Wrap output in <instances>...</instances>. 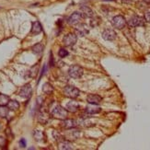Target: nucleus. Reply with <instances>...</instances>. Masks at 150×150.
Wrapping results in <instances>:
<instances>
[{"instance_id": "nucleus-1", "label": "nucleus", "mask_w": 150, "mask_h": 150, "mask_svg": "<svg viewBox=\"0 0 150 150\" xmlns=\"http://www.w3.org/2000/svg\"><path fill=\"white\" fill-rule=\"evenodd\" d=\"M52 115L54 118L59 119V120H64L67 117V110L66 109H64L62 106H55L53 110H52Z\"/></svg>"}, {"instance_id": "nucleus-2", "label": "nucleus", "mask_w": 150, "mask_h": 150, "mask_svg": "<svg viewBox=\"0 0 150 150\" xmlns=\"http://www.w3.org/2000/svg\"><path fill=\"white\" fill-rule=\"evenodd\" d=\"M112 24L115 29L122 30L125 27L126 21H125V17H122V15H118V16H115L112 19Z\"/></svg>"}, {"instance_id": "nucleus-3", "label": "nucleus", "mask_w": 150, "mask_h": 150, "mask_svg": "<svg viewBox=\"0 0 150 150\" xmlns=\"http://www.w3.org/2000/svg\"><path fill=\"white\" fill-rule=\"evenodd\" d=\"M83 68L79 66H72L68 69V74L73 78H79L83 76Z\"/></svg>"}, {"instance_id": "nucleus-4", "label": "nucleus", "mask_w": 150, "mask_h": 150, "mask_svg": "<svg viewBox=\"0 0 150 150\" xmlns=\"http://www.w3.org/2000/svg\"><path fill=\"white\" fill-rule=\"evenodd\" d=\"M64 93L70 99H76L79 95V90L73 86H67L64 88Z\"/></svg>"}, {"instance_id": "nucleus-5", "label": "nucleus", "mask_w": 150, "mask_h": 150, "mask_svg": "<svg viewBox=\"0 0 150 150\" xmlns=\"http://www.w3.org/2000/svg\"><path fill=\"white\" fill-rule=\"evenodd\" d=\"M83 18H84V17L82 15V13L80 11H76L69 17L67 21L70 25H76L78 23H80Z\"/></svg>"}, {"instance_id": "nucleus-6", "label": "nucleus", "mask_w": 150, "mask_h": 150, "mask_svg": "<svg viewBox=\"0 0 150 150\" xmlns=\"http://www.w3.org/2000/svg\"><path fill=\"white\" fill-rule=\"evenodd\" d=\"M127 23L130 27H138V26H143L145 24V18L139 16H133L129 19Z\"/></svg>"}, {"instance_id": "nucleus-7", "label": "nucleus", "mask_w": 150, "mask_h": 150, "mask_svg": "<svg viewBox=\"0 0 150 150\" xmlns=\"http://www.w3.org/2000/svg\"><path fill=\"white\" fill-rule=\"evenodd\" d=\"M76 40H77V36L74 33H68L64 36V40H63V42L64 44L66 45L67 47H71L75 45V43L76 42Z\"/></svg>"}, {"instance_id": "nucleus-8", "label": "nucleus", "mask_w": 150, "mask_h": 150, "mask_svg": "<svg viewBox=\"0 0 150 150\" xmlns=\"http://www.w3.org/2000/svg\"><path fill=\"white\" fill-rule=\"evenodd\" d=\"M75 32H76V36L84 37V36H86L88 33V29L87 27V25L82 24V23H78L76 26Z\"/></svg>"}, {"instance_id": "nucleus-9", "label": "nucleus", "mask_w": 150, "mask_h": 150, "mask_svg": "<svg viewBox=\"0 0 150 150\" xmlns=\"http://www.w3.org/2000/svg\"><path fill=\"white\" fill-rule=\"evenodd\" d=\"M31 93H32L31 86L30 84H27V85H24V86L21 88V89L19 90L18 95L22 98H24V99H29L31 95Z\"/></svg>"}, {"instance_id": "nucleus-10", "label": "nucleus", "mask_w": 150, "mask_h": 150, "mask_svg": "<svg viewBox=\"0 0 150 150\" xmlns=\"http://www.w3.org/2000/svg\"><path fill=\"white\" fill-rule=\"evenodd\" d=\"M102 38L106 41H113L116 39V32L112 29H106L102 32Z\"/></svg>"}, {"instance_id": "nucleus-11", "label": "nucleus", "mask_w": 150, "mask_h": 150, "mask_svg": "<svg viewBox=\"0 0 150 150\" xmlns=\"http://www.w3.org/2000/svg\"><path fill=\"white\" fill-rule=\"evenodd\" d=\"M61 125H62V127L64 128V129H73V128H75V127L77 125V122H76L75 120L64 119V120L62 122Z\"/></svg>"}, {"instance_id": "nucleus-12", "label": "nucleus", "mask_w": 150, "mask_h": 150, "mask_svg": "<svg viewBox=\"0 0 150 150\" xmlns=\"http://www.w3.org/2000/svg\"><path fill=\"white\" fill-rule=\"evenodd\" d=\"M101 97L97 95V94H90L87 97V100L89 104H94V105H98L101 101Z\"/></svg>"}, {"instance_id": "nucleus-13", "label": "nucleus", "mask_w": 150, "mask_h": 150, "mask_svg": "<svg viewBox=\"0 0 150 150\" xmlns=\"http://www.w3.org/2000/svg\"><path fill=\"white\" fill-rule=\"evenodd\" d=\"M42 31V25L41 23L39 22V21H34V22H32V25H31V30L30 32L32 34H34V35H37L39 33H41V32Z\"/></svg>"}, {"instance_id": "nucleus-14", "label": "nucleus", "mask_w": 150, "mask_h": 150, "mask_svg": "<svg viewBox=\"0 0 150 150\" xmlns=\"http://www.w3.org/2000/svg\"><path fill=\"white\" fill-rule=\"evenodd\" d=\"M80 12L82 13V15L84 18H92L94 16V12L91 9L89 6H83L80 8Z\"/></svg>"}, {"instance_id": "nucleus-15", "label": "nucleus", "mask_w": 150, "mask_h": 150, "mask_svg": "<svg viewBox=\"0 0 150 150\" xmlns=\"http://www.w3.org/2000/svg\"><path fill=\"white\" fill-rule=\"evenodd\" d=\"M78 109H79V105H78V103L75 100H71L67 104V110L68 112H76L78 110Z\"/></svg>"}, {"instance_id": "nucleus-16", "label": "nucleus", "mask_w": 150, "mask_h": 150, "mask_svg": "<svg viewBox=\"0 0 150 150\" xmlns=\"http://www.w3.org/2000/svg\"><path fill=\"white\" fill-rule=\"evenodd\" d=\"M78 136H79V131L71 129V131L67 132V134L66 135V138L68 140H76Z\"/></svg>"}, {"instance_id": "nucleus-17", "label": "nucleus", "mask_w": 150, "mask_h": 150, "mask_svg": "<svg viewBox=\"0 0 150 150\" xmlns=\"http://www.w3.org/2000/svg\"><path fill=\"white\" fill-rule=\"evenodd\" d=\"M101 110L100 107H96L94 104H90V105L87 106L86 108V112L89 114H95V113H99Z\"/></svg>"}, {"instance_id": "nucleus-18", "label": "nucleus", "mask_w": 150, "mask_h": 150, "mask_svg": "<svg viewBox=\"0 0 150 150\" xmlns=\"http://www.w3.org/2000/svg\"><path fill=\"white\" fill-rule=\"evenodd\" d=\"M59 149H61V150H70V149H73V146L69 141H62L59 144Z\"/></svg>"}, {"instance_id": "nucleus-19", "label": "nucleus", "mask_w": 150, "mask_h": 150, "mask_svg": "<svg viewBox=\"0 0 150 150\" xmlns=\"http://www.w3.org/2000/svg\"><path fill=\"white\" fill-rule=\"evenodd\" d=\"M42 91L45 93V94H47V95H50L53 93V91H54V87L52 86L51 84L49 83H45L43 86H42Z\"/></svg>"}, {"instance_id": "nucleus-20", "label": "nucleus", "mask_w": 150, "mask_h": 150, "mask_svg": "<svg viewBox=\"0 0 150 150\" xmlns=\"http://www.w3.org/2000/svg\"><path fill=\"white\" fill-rule=\"evenodd\" d=\"M31 50L35 54H40L42 53V51H43V45L42 43H37L34 45V46H32Z\"/></svg>"}, {"instance_id": "nucleus-21", "label": "nucleus", "mask_w": 150, "mask_h": 150, "mask_svg": "<svg viewBox=\"0 0 150 150\" xmlns=\"http://www.w3.org/2000/svg\"><path fill=\"white\" fill-rule=\"evenodd\" d=\"M6 106L11 110H17L19 108V103L17 100H9Z\"/></svg>"}, {"instance_id": "nucleus-22", "label": "nucleus", "mask_w": 150, "mask_h": 150, "mask_svg": "<svg viewBox=\"0 0 150 150\" xmlns=\"http://www.w3.org/2000/svg\"><path fill=\"white\" fill-rule=\"evenodd\" d=\"M33 137L35 138L36 141L41 142V141H42V139H44V134L42 131H38V130H36V131H34V133H33Z\"/></svg>"}, {"instance_id": "nucleus-23", "label": "nucleus", "mask_w": 150, "mask_h": 150, "mask_svg": "<svg viewBox=\"0 0 150 150\" xmlns=\"http://www.w3.org/2000/svg\"><path fill=\"white\" fill-rule=\"evenodd\" d=\"M9 97L6 96L5 94H0V105H3V106H6L8 103L9 101Z\"/></svg>"}, {"instance_id": "nucleus-24", "label": "nucleus", "mask_w": 150, "mask_h": 150, "mask_svg": "<svg viewBox=\"0 0 150 150\" xmlns=\"http://www.w3.org/2000/svg\"><path fill=\"white\" fill-rule=\"evenodd\" d=\"M8 110L9 109L6 106L0 105V117H1V118H6L8 114Z\"/></svg>"}, {"instance_id": "nucleus-25", "label": "nucleus", "mask_w": 150, "mask_h": 150, "mask_svg": "<svg viewBox=\"0 0 150 150\" xmlns=\"http://www.w3.org/2000/svg\"><path fill=\"white\" fill-rule=\"evenodd\" d=\"M39 122H42V123H46L49 120V117L47 115V113L45 112H41L40 115H39V118H38Z\"/></svg>"}, {"instance_id": "nucleus-26", "label": "nucleus", "mask_w": 150, "mask_h": 150, "mask_svg": "<svg viewBox=\"0 0 150 150\" xmlns=\"http://www.w3.org/2000/svg\"><path fill=\"white\" fill-rule=\"evenodd\" d=\"M58 55H59L60 57H62V58H64L66 56H67L68 55V52L66 50V49H60L59 50V52H58Z\"/></svg>"}, {"instance_id": "nucleus-27", "label": "nucleus", "mask_w": 150, "mask_h": 150, "mask_svg": "<svg viewBox=\"0 0 150 150\" xmlns=\"http://www.w3.org/2000/svg\"><path fill=\"white\" fill-rule=\"evenodd\" d=\"M53 135H54V137L55 138V140H57V141H61V140L64 138V136H63L62 134H60L59 133H57V132H55V131H54Z\"/></svg>"}, {"instance_id": "nucleus-28", "label": "nucleus", "mask_w": 150, "mask_h": 150, "mask_svg": "<svg viewBox=\"0 0 150 150\" xmlns=\"http://www.w3.org/2000/svg\"><path fill=\"white\" fill-rule=\"evenodd\" d=\"M6 144V141L4 137L2 136H0V147H4Z\"/></svg>"}, {"instance_id": "nucleus-29", "label": "nucleus", "mask_w": 150, "mask_h": 150, "mask_svg": "<svg viewBox=\"0 0 150 150\" xmlns=\"http://www.w3.org/2000/svg\"><path fill=\"white\" fill-rule=\"evenodd\" d=\"M145 21L150 23V12H146L145 14Z\"/></svg>"}, {"instance_id": "nucleus-30", "label": "nucleus", "mask_w": 150, "mask_h": 150, "mask_svg": "<svg viewBox=\"0 0 150 150\" xmlns=\"http://www.w3.org/2000/svg\"><path fill=\"white\" fill-rule=\"evenodd\" d=\"M19 146H21V147H25L26 146V141L24 138L21 139V141H19Z\"/></svg>"}, {"instance_id": "nucleus-31", "label": "nucleus", "mask_w": 150, "mask_h": 150, "mask_svg": "<svg viewBox=\"0 0 150 150\" xmlns=\"http://www.w3.org/2000/svg\"><path fill=\"white\" fill-rule=\"evenodd\" d=\"M144 2L146 4L147 6H150V0H144Z\"/></svg>"}, {"instance_id": "nucleus-32", "label": "nucleus", "mask_w": 150, "mask_h": 150, "mask_svg": "<svg viewBox=\"0 0 150 150\" xmlns=\"http://www.w3.org/2000/svg\"><path fill=\"white\" fill-rule=\"evenodd\" d=\"M0 129H1V125H0Z\"/></svg>"}]
</instances>
